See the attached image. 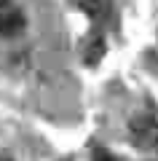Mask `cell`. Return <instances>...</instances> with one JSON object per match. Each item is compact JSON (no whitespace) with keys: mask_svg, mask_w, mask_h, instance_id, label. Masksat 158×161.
Wrapping results in <instances>:
<instances>
[{"mask_svg":"<svg viewBox=\"0 0 158 161\" xmlns=\"http://www.w3.org/2000/svg\"><path fill=\"white\" fill-rule=\"evenodd\" d=\"M27 27V16H24L22 8H3L0 11V38H14V35H19L22 30Z\"/></svg>","mask_w":158,"mask_h":161,"instance_id":"obj_2","label":"cell"},{"mask_svg":"<svg viewBox=\"0 0 158 161\" xmlns=\"http://www.w3.org/2000/svg\"><path fill=\"white\" fill-rule=\"evenodd\" d=\"M80 8H83L94 22H102V19L107 16V0H80Z\"/></svg>","mask_w":158,"mask_h":161,"instance_id":"obj_4","label":"cell"},{"mask_svg":"<svg viewBox=\"0 0 158 161\" xmlns=\"http://www.w3.org/2000/svg\"><path fill=\"white\" fill-rule=\"evenodd\" d=\"M131 140L142 150H155L158 153V115H142L131 121Z\"/></svg>","mask_w":158,"mask_h":161,"instance_id":"obj_1","label":"cell"},{"mask_svg":"<svg viewBox=\"0 0 158 161\" xmlns=\"http://www.w3.org/2000/svg\"><path fill=\"white\" fill-rule=\"evenodd\" d=\"M94 161H118L110 150H105V148H99V150H94Z\"/></svg>","mask_w":158,"mask_h":161,"instance_id":"obj_5","label":"cell"},{"mask_svg":"<svg viewBox=\"0 0 158 161\" xmlns=\"http://www.w3.org/2000/svg\"><path fill=\"white\" fill-rule=\"evenodd\" d=\"M80 51H83V62L89 64V67L99 64V62H102V57H105V51H107V43H105V35H99V32H91L89 38L83 40V46H80Z\"/></svg>","mask_w":158,"mask_h":161,"instance_id":"obj_3","label":"cell"},{"mask_svg":"<svg viewBox=\"0 0 158 161\" xmlns=\"http://www.w3.org/2000/svg\"><path fill=\"white\" fill-rule=\"evenodd\" d=\"M11 6V0H0V11H3V8H8Z\"/></svg>","mask_w":158,"mask_h":161,"instance_id":"obj_6","label":"cell"}]
</instances>
